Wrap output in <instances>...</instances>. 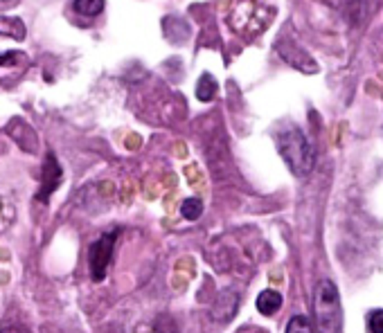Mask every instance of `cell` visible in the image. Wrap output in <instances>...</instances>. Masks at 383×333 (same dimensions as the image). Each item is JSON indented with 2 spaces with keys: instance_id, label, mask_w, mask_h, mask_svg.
<instances>
[{
  "instance_id": "cell-1",
  "label": "cell",
  "mask_w": 383,
  "mask_h": 333,
  "mask_svg": "<svg viewBox=\"0 0 383 333\" xmlns=\"http://www.w3.org/2000/svg\"><path fill=\"white\" fill-rule=\"evenodd\" d=\"M277 151L282 160L291 169V174L297 178H304L313 172V165H316V153H313V147L306 140V135L291 126V129H284L277 133Z\"/></svg>"
},
{
  "instance_id": "cell-6",
  "label": "cell",
  "mask_w": 383,
  "mask_h": 333,
  "mask_svg": "<svg viewBox=\"0 0 383 333\" xmlns=\"http://www.w3.org/2000/svg\"><path fill=\"white\" fill-rule=\"evenodd\" d=\"M217 92H219L217 79L210 72H203L199 83H197V97H199V101H212V99L217 97Z\"/></svg>"
},
{
  "instance_id": "cell-13",
  "label": "cell",
  "mask_w": 383,
  "mask_h": 333,
  "mask_svg": "<svg viewBox=\"0 0 383 333\" xmlns=\"http://www.w3.org/2000/svg\"><path fill=\"white\" fill-rule=\"evenodd\" d=\"M0 3H5V0H0Z\"/></svg>"
},
{
  "instance_id": "cell-5",
  "label": "cell",
  "mask_w": 383,
  "mask_h": 333,
  "mask_svg": "<svg viewBox=\"0 0 383 333\" xmlns=\"http://www.w3.org/2000/svg\"><path fill=\"white\" fill-rule=\"evenodd\" d=\"M282 306V295L277 290H262L257 295V309L262 315H273Z\"/></svg>"
},
{
  "instance_id": "cell-8",
  "label": "cell",
  "mask_w": 383,
  "mask_h": 333,
  "mask_svg": "<svg viewBox=\"0 0 383 333\" xmlns=\"http://www.w3.org/2000/svg\"><path fill=\"white\" fill-rule=\"evenodd\" d=\"M181 214L187 221H197L203 214V203L199 199H185L181 205Z\"/></svg>"
},
{
  "instance_id": "cell-7",
  "label": "cell",
  "mask_w": 383,
  "mask_h": 333,
  "mask_svg": "<svg viewBox=\"0 0 383 333\" xmlns=\"http://www.w3.org/2000/svg\"><path fill=\"white\" fill-rule=\"evenodd\" d=\"M101 10H104V0H75V12L81 16H99Z\"/></svg>"
},
{
  "instance_id": "cell-11",
  "label": "cell",
  "mask_w": 383,
  "mask_h": 333,
  "mask_svg": "<svg viewBox=\"0 0 383 333\" xmlns=\"http://www.w3.org/2000/svg\"><path fill=\"white\" fill-rule=\"evenodd\" d=\"M0 333H32V331L21 322L5 320V322H0Z\"/></svg>"
},
{
  "instance_id": "cell-2",
  "label": "cell",
  "mask_w": 383,
  "mask_h": 333,
  "mask_svg": "<svg viewBox=\"0 0 383 333\" xmlns=\"http://www.w3.org/2000/svg\"><path fill=\"white\" fill-rule=\"evenodd\" d=\"M313 313H316L318 333H338L340 331V297L338 288L331 279H322L316 286L313 297Z\"/></svg>"
},
{
  "instance_id": "cell-10",
  "label": "cell",
  "mask_w": 383,
  "mask_h": 333,
  "mask_svg": "<svg viewBox=\"0 0 383 333\" xmlns=\"http://www.w3.org/2000/svg\"><path fill=\"white\" fill-rule=\"evenodd\" d=\"M12 219H14V208H12V203H7L5 199H0V230H5L7 225H10Z\"/></svg>"
},
{
  "instance_id": "cell-3",
  "label": "cell",
  "mask_w": 383,
  "mask_h": 333,
  "mask_svg": "<svg viewBox=\"0 0 383 333\" xmlns=\"http://www.w3.org/2000/svg\"><path fill=\"white\" fill-rule=\"evenodd\" d=\"M120 230H113V232L101 234L97 241H92L88 248V270L92 281H101L106 277L110 259H113V245Z\"/></svg>"
},
{
  "instance_id": "cell-9",
  "label": "cell",
  "mask_w": 383,
  "mask_h": 333,
  "mask_svg": "<svg viewBox=\"0 0 383 333\" xmlns=\"http://www.w3.org/2000/svg\"><path fill=\"white\" fill-rule=\"evenodd\" d=\"M286 333H313V329H311V322L304 315H293L286 324Z\"/></svg>"
},
{
  "instance_id": "cell-12",
  "label": "cell",
  "mask_w": 383,
  "mask_h": 333,
  "mask_svg": "<svg viewBox=\"0 0 383 333\" xmlns=\"http://www.w3.org/2000/svg\"><path fill=\"white\" fill-rule=\"evenodd\" d=\"M370 331L372 333H383V311H374L370 315Z\"/></svg>"
},
{
  "instance_id": "cell-4",
  "label": "cell",
  "mask_w": 383,
  "mask_h": 333,
  "mask_svg": "<svg viewBox=\"0 0 383 333\" xmlns=\"http://www.w3.org/2000/svg\"><path fill=\"white\" fill-rule=\"evenodd\" d=\"M59 181H61V167H59L55 153H48L43 165V185H41V192L37 194V201L46 203L50 199V194L59 187Z\"/></svg>"
}]
</instances>
